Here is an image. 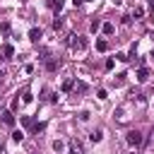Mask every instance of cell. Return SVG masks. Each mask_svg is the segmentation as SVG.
Masks as SVG:
<instances>
[{
  "mask_svg": "<svg viewBox=\"0 0 154 154\" xmlns=\"http://www.w3.org/2000/svg\"><path fill=\"white\" fill-rule=\"evenodd\" d=\"M142 140H144V137H142V132H140V130H130V132L125 135V142H128L130 147H140V144H142Z\"/></svg>",
  "mask_w": 154,
  "mask_h": 154,
  "instance_id": "1",
  "label": "cell"
},
{
  "mask_svg": "<svg viewBox=\"0 0 154 154\" xmlns=\"http://www.w3.org/2000/svg\"><path fill=\"white\" fill-rule=\"evenodd\" d=\"M72 41H70V46L75 48V51H84V46H87V41L82 38V36H70Z\"/></svg>",
  "mask_w": 154,
  "mask_h": 154,
  "instance_id": "2",
  "label": "cell"
},
{
  "mask_svg": "<svg viewBox=\"0 0 154 154\" xmlns=\"http://www.w3.org/2000/svg\"><path fill=\"white\" fill-rule=\"evenodd\" d=\"M137 79H140V82H147V79H149V70H147V67H140V70H137Z\"/></svg>",
  "mask_w": 154,
  "mask_h": 154,
  "instance_id": "3",
  "label": "cell"
},
{
  "mask_svg": "<svg viewBox=\"0 0 154 154\" xmlns=\"http://www.w3.org/2000/svg\"><path fill=\"white\" fill-rule=\"evenodd\" d=\"M2 123H7V125H14V116H12V111H5V113H2Z\"/></svg>",
  "mask_w": 154,
  "mask_h": 154,
  "instance_id": "4",
  "label": "cell"
},
{
  "mask_svg": "<svg viewBox=\"0 0 154 154\" xmlns=\"http://www.w3.org/2000/svg\"><path fill=\"white\" fill-rule=\"evenodd\" d=\"M101 29H103V34H106V36H111V34L116 31V26H113L111 22H106V24H101Z\"/></svg>",
  "mask_w": 154,
  "mask_h": 154,
  "instance_id": "5",
  "label": "cell"
},
{
  "mask_svg": "<svg viewBox=\"0 0 154 154\" xmlns=\"http://www.w3.org/2000/svg\"><path fill=\"white\" fill-rule=\"evenodd\" d=\"M29 38H31V41H38V38H41V29H36V26L29 29Z\"/></svg>",
  "mask_w": 154,
  "mask_h": 154,
  "instance_id": "6",
  "label": "cell"
},
{
  "mask_svg": "<svg viewBox=\"0 0 154 154\" xmlns=\"http://www.w3.org/2000/svg\"><path fill=\"white\" fill-rule=\"evenodd\" d=\"M96 51H101V53L108 51V41H106V38H99V41H96Z\"/></svg>",
  "mask_w": 154,
  "mask_h": 154,
  "instance_id": "7",
  "label": "cell"
},
{
  "mask_svg": "<svg viewBox=\"0 0 154 154\" xmlns=\"http://www.w3.org/2000/svg\"><path fill=\"white\" fill-rule=\"evenodd\" d=\"M2 55H5V58H12V55H14V48H12L10 43H5V46H2Z\"/></svg>",
  "mask_w": 154,
  "mask_h": 154,
  "instance_id": "8",
  "label": "cell"
},
{
  "mask_svg": "<svg viewBox=\"0 0 154 154\" xmlns=\"http://www.w3.org/2000/svg\"><path fill=\"white\" fill-rule=\"evenodd\" d=\"M101 137H103V132H101V130H94V132L89 135V140H91V142H101Z\"/></svg>",
  "mask_w": 154,
  "mask_h": 154,
  "instance_id": "9",
  "label": "cell"
},
{
  "mask_svg": "<svg viewBox=\"0 0 154 154\" xmlns=\"http://www.w3.org/2000/svg\"><path fill=\"white\" fill-rule=\"evenodd\" d=\"M58 65H60V60H48V63H46V67H48L51 72H53V70H58Z\"/></svg>",
  "mask_w": 154,
  "mask_h": 154,
  "instance_id": "10",
  "label": "cell"
},
{
  "mask_svg": "<svg viewBox=\"0 0 154 154\" xmlns=\"http://www.w3.org/2000/svg\"><path fill=\"white\" fill-rule=\"evenodd\" d=\"M72 87H75V82H72V79H65V82H63V91H70Z\"/></svg>",
  "mask_w": 154,
  "mask_h": 154,
  "instance_id": "11",
  "label": "cell"
},
{
  "mask_svg": "<svg viewBox=\"0 0 154 154\" xmlns=\"http://www.w3.org/2000/svg\"><path fill=\"white\" fill-rule=\"evenodd\" d=\"M22 137H24L22 130H14V132H12V140H14V142H22Z\"/></svg>",
  "mask_w": 154,
  "mask_h": 154,
  "instance_id": "12",
  "label": "cell"
},
{
  "mask_svg": "<svg viewBox=\"0 0 154 154\" xmlns=\"http://www.w3.org/2000/svg\"><path fill=\"white\" fill-rule=\"evenodd\" d=\"M63 2H65V0H53L51 5H53V10H58V12H60V10H63Z\"/></svg>",
  "mask_w": 154,
  "mask_h": 154,
  "instance_id": "13",
  "label": "cell"
},
{
  "mask_svg": "<svg viewBox=\"0 0 154 154\" xmlns=\"http://www.w3.org/2000/svg\"><path fill=\"white\" fill-rule=\"evenodd\" d=\"M99 29H101V22H99V19H96V22H91V31H94V34H96V31H99Z\"/></svg>",
  "mask_w": 154,
  "mask_h": 154,
  "instance_id": "14",
  "label": "cell"
},
{
  "mask_svg": "<svg viewBox=\"0 0 154 154\" xmlns=\"http://www.w3.org/2000/svg\"><path fill=\"white\" fill-rule=\"evenodd\" d=\"M75 89H77V91H87V84H84V82H77Z\"/></svg>",
  "mask_w": 154,
  "mask_h": 154,
  "instance_id": "15",
  "label": "cell"
},
{
  "mask_svg": "<svg viewBox=\"0 0 154 154\" xmlns=\"http://www.w3.org/2000/svg\"><path fill=\"white\" fill-rule=\"evenodd\" d=\"M31 99H34V96H31L29 91H24V96H22V101H24V103H31Z\"/></svg>",
  "mask_w": 154,
  "mask_h": 154,
  "instance_id": "16",
  "label": "cell"
},
{
  "mask_svg": "<svg viewBox=\"0 0 154 154\" xmlns=\"http://www.w3.org/2000/svg\"><path fill=\"white\" fill-rule=\"evenodd\" d=\"M53 149H55V152H60V149H63V142H60V140H55V142H53Z\"/></svg>",
  "mask_w": 154,
  "mask_h": 154,
  "instance_id": "17",
  "label": "cell"
},
{
  "mask_svg": "<svg viewBox=\"0 0 154 154\" xmlns=\"http://www.w3.org/2000/svg\"><path fill=\"white\" fill-rule=\"evenodd\" d=\"M132 14H135V17H142V14H144V10H142V7H135V12H132Z\"/></svg>",
  "mask_w": 154,
  "mask_h": 154,
  "instance_id": "18",
  "label": "cell"
},
{
  "mask_svg": "<svg viewBox=\"0 0 154 154\" xmlns=\"http://www.w3.org/2000/svg\"><path fill=\"white\" fill-rule=\"evenodd\" d=\"M96 96H99V99H106L108 94H106V89H99V91H96Z\"/></svg>",
  "mask_w": 154,
  "mask_h": 154,
  "instance_id": "19",
  "label": "cell"
},
{
  "mask_svg": "<svg viewBox=\"0 0 154 154\" xmlns=\"http://www.w3.org/2000/svg\"><path fill=\"white\" fill-rule=\"evenodd\" d=\"M2 79H5V72H2V70H0V82H2Z\"/></svg>",
  "mask_w": 154,
  "mask_h": 154,
  "instance_id": "20",
  "label": "cell"
},
{
  "mask_svg": "<svg viewBox=\"0 0 154 154\" xmlns=\"http://www.w3.org/2000/svg\"><path fill=\"white\" fill-rule=\"evenodd\" d=\"M149 58H152V60H154V51H152V53H149Z\"/></svg>",
  "mask_w": 154,
  "mask_h": 154,
  "instance_id": "21",
  "label": "cell"
},
{
  "mask_svg": "<svg viewBox=\"0 0 154 154\" xmlns=\"http://www.w3.org/2000/svg\"><path fill=\"white\" fill-rule=\"evenodd\" d=\"M111 2H120V0H111Z\"/></svg>",
  "mask_w": 154,
  "mask_h": 154,
  "instance_id": "22",
  "label": "cell"
},
{
  "mask_svg": "<svg viewBox=\"0 0 154 154\" xmlns=\"http://www.w3.org/2000/svg\"><path fill=\"white\" fill-rule=\"evenodd\" d=\"M152 135H154V125H152Z\"/></svg>",
  "mask_w": 154,
  "mask_h": 154,
  "instance_id": "23",
  "label": "cell"
},
{
  "mask_svg": "<svg viewBox=\"0 0 154 154\" xmlns=\"http://www.w3.org/2000/svg\"><path fill=\"white\" fill-rule=\"evenodd\" d=\"M70 154H77V152H70Z\"/></svg>",
  "mask_w": 154,
  "mask_h": 154,
  "instance_id": "24",
  "label": "cell"
},
{
  "mask_svg": "<svg viewBox=\"0 0 154 154\" xmlns=\"http://www.w3.org/2000/svg\"><path fill=\"white\" fill-rule=\"evenodd\" d=\"M130 154H135V152H130Z\"/></svg>",
  "mask_w": 154,
  "mask_h": 154,
  "instance_id": "25",
  "label": "cell"
}]
</instances>
